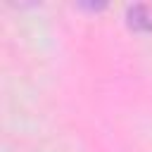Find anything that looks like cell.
<instances>
[{"instance_id": "obj_1", "label": "cell", "mask_w": 152, "mask_h": 152, "mask_svg": "<svg viewBox=\"0 0 152 152\" xmlns=\"http://www.w3.org/2000/svg\"><path fill=\"white\" fill-rule=\"evenodd\" d=\"M128 17H131V26L152 31V5H135L128 10Z\"/></svg>"}]
</instances>
